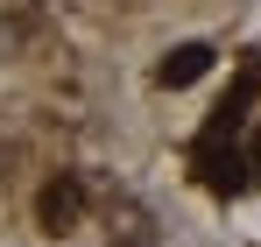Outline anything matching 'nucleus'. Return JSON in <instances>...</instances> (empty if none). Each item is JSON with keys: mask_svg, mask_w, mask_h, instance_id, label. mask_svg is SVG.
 I'll use <instances>...</instances> for the list:
<instances>
[{"mask_svg": "<svg viewBox=\"0 0 261 247\" xmlns=\"http://www.w3.org/2000/svg\"><path fill=\"white\" fill-rule=\"evenodd\" d=\"M78 212H85V184H78V177H57V184H43L36 219H43L49 233H71V226H78Z\"/></svg>", "mask_w": 261, "mask_h": 247, "instance_id": "obj_1", "label": "nucleus"}, {"mask_svg": "<svg viewBox=\"0 0 261 247\" xmlns=\"http://www.w3.org/2000/svg\"><path fill=\"white\" fill-rule=\"evenodd\" d=\"M212 42H176L170 57H163V64H155V85H170V92H184V85H198L205 78V71H212Z\"/></svg>", "mask_w": 261, "mask_h": 247, "instance_id": "obj_2", "label": "nucleus"}, {"mask_svg": "<svg viewBox=\"0 0 261 247\" xmlns=\"http://www.w3.org/2000/svg\"><path fill=\"white\" fill-rule=\"evenodd\" d=\"M247 169L261 177V127H254V141H247Z\"/></svg>", "mask_w": 261, "mask_h": 247, "instance_id": "obj_3", "label": "nucleus"}]
</instances>
